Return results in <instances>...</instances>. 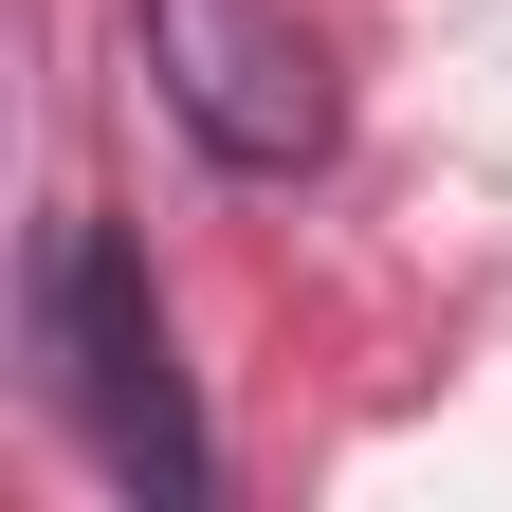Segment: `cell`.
Returning <instances> with one entry per match:
<instances>
[{
  "label": "cell",
  "instance_id": "1",
  "mask_svg": "<svg viewBox=\"0 0 512 512\" xmlns=\"http://www.w3.org/2000/svg\"><path fill=\"white\" fill-rule=\"evenodd\" d=\"M19 330H37V384H55V421L92 439L110 494H202V476H220V458H202V403H183V366H165V293H147V256H128L92 202L37 220Z\"/></svg>",
  "mask_w": 512,
  "mask_h": 512
},
{
  "label": "cell",
  "instance_id": "2",
  "mask_svg": "<svg viewBox=\"0 0 512 512\" xmlns=\"http://www.w3.org/2000/svg\"><path fill=\"white\" fill-rule=\"evenodd\" d=\"M128 37H147L165 128H183L220 183L330 165V37H311L293 0H128Z\"/></svg>",
  "mask_w": 512,
  "mask_h": 512
}]
</instances>
